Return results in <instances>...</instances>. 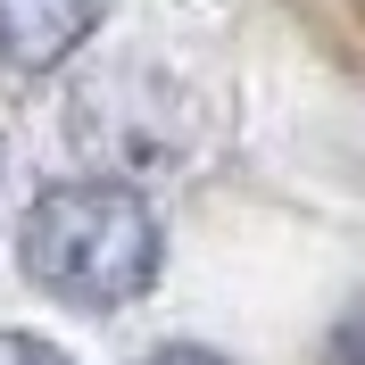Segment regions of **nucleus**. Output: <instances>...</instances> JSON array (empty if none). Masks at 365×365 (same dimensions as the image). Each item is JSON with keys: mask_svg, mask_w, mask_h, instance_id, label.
<instances>
[{"mask_svg": "<svg viewBox=\"0 0 365 365\" xmlns=\"http://www.w3.org/2000/svg\"><path fill=\"white\" fill-rule=\"evenodd\" d=\"M91 25H100V0H0V67L42 75L91 42Z\"/></svg>", "mask_w": 365, "mask_h": 365, "instance_id": "obj_2", "label": "nucleus"}, {"mask_svg": "<svg viewBox=\"0 0 365 365\" xmlns=\"http://www.w3.org/2000/svg\"><path fill=\"white\" fill-rule=\"evenodd\" d=\"M17 257L67 307H125L158 282V216L133 182H50L17 225Z\"/></svg>", "mask_w": 365, "mask_h": 365, "instance_id": "obj_1", "label": "nucleus"}, {"mask_svg": "<svg viewBox=\"0 0 365 365\" xmlns=\"http://www.w3.org/2000/svg\"><path fill=\"white\" fill-rule=\"evenodd\" d=\"M141 365H225V357H207V349H158V357H141Z\"/></svg>", "mask_w": 365, "mask_h": 365, "instance_id": "obj_5", "label": "nucleus"}, {"mask_svg": "<svg viewBox=\"0 0 365 365\" xmlns=\"http://www.w3.org/2000/svg\"><path fill=\"white\" fill-rule=\"evenodd\" d=\"M0 365H75V357L50 349V341H34V332H0Z\"/></svg>", "mask_w": 365, "mask_h": 365, "instance_id": "obj_3", "label": "nucleus"}, {"mask_svg": "<svg viewBox=\"0 0 365 365\" xmlns=\"http://www.w3.org/2000/svg\"><path fill=\"white\" fill-rule=\"evenodd\" d=\"M332 365H365V307L341 324V332H332Z\"/></svg>", "mask_w": 365, "mask_h": 365, "instance_id": "obj_4", "label": "nucleus"}]
</instances>
